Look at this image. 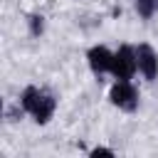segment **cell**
<instances>
[{
    "mask_svg": "<svg viewBox=\"0 0 158 158\" xmlns=\"http://www.w3.org/2000/svg\"><path fill=\"white\" fill-rule=\"evenodd\" d=\"M20 106L25 109L27 116H32V121L44 126L57 111V96L42 86H25L20 94Z\"/></svg>",
    "mask_w": 158,
    "mask_h": 158,
    "instance_id": "1",
    "label": "cell"
},
{
    "mask_svg": "<svg viewBox=\"0 0 158 158\" xmlns=\"http://www.w3.org/2000/svg\"><path fill=\"white\" fill-rule=\"evenodd\" d=\"M109 101L126 114H133L138 109V89L133 86L131 79H116L109 89Z\"/></svg>",
    "mask_w": 158,
    "mask_h": 158,
    "instance_id": "2",
    "label": "cell"
},
{
    "mask_svg": "<svg viewBox=\"0 0 158 158\" xmlns=\"http://www.w3.org/2000/svg\"><path fill=\"white\" fill-rule=\"evenodd\" d=\"M138 72V62H136V47L131 44H121L114 52V64H111V77L114 79H133Z\"/></svg>",
    "mask_w": 158,
    "mask_h": 158,
    "instance_id": "3",
    "label": "cell"
},
{
    "mask_svg": "<svg viewBox=\"0 0 158 158\" xmlns=\"http://www.w3.org/2000/svg\"><path fill=\"white\" fill-rule=\"evenodd\" d=\"M86 64L96 77L111 74V64H114V52L104 44H94L86 49Z\"/></svg>",
    "mask_w": 158,
    "mask_h": 158,
    "instance_id": "4",
    "label": "cell"
},
{
    "mask_svg": "<svg viewBox=\"0 0 158 158\" xmlns=\"http://www.w3.org/2000/svg\"><path fill=\"white\" fill-rule=\"evenodd\" d=\"M136 62H138V74L143 79H148V81L158 79V52L148 42L136 47Z\"/></svg>",
    "mask_w": 158,
    "mask_h": 158,
    "instance_id": "5",
    "label": "cell"
},
{
    "mask_svg": "<svg viewBox=\"0 0 158 158\" xmlns=\"http://www.w3.org/2000/svg\"><path fill=\"white\" fill-rule=\"evenodd\" d=\"M133 7L143 20H151L158 12V0H133Z\"/></svg>",
    "mask_w": 158,
    "mask_h": 158,
    "instance_id": "6",
    "label": "cell"
},
{
    "mask_svg": "<svg viewBox=\"0 0 158 158\" xmlns=\"http://www.w3.org/2000/svg\"><path fill=\"white\" fill-rule=\"evenodd\" d=\"M27 25H30V35L32 37H40L44 32V17L42 15H30L27 17Z\"/></svg>",
    "mask_w": 158,
    "mask_h": 158,
    "instance_id": "7",
    "label": "cell"
},
{
    "mask_svg": "<svg viewBox=\"0 0 158 158\" xmlns=\"http://www.w3.org/2000/svg\"><path fill=\"white\" fill-rule=\"evenodd\" d=\"M89 156H91V158H99V156H109V158H114L116 153H114L111 148H104V146H96V148H91V151H89Z\"/></svg>",
    "mask_w": 158,
    "mask_h": 158,
    "instance_id": "8",
    "label": "cell"
}]
</instances>
